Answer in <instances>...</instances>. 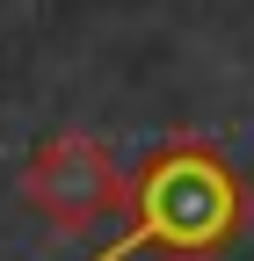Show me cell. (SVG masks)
Segmentation results:
<instances>
[{"label":"cell","mask_w":254,"mask_h":261,"mask_svg":"<svg viewBox=\"0 0 254 261\" xmlns=\"http://www.w3.org/2000/svg\"><path fill=\"white\" fill-rule=\"evenodd\" d=\"M22 196H29V211L44 225H58V232H94L102 218H116L131 203V181L116 174L109 145H94L87 130H58V138L29 160Z\"/></svg>","instance_id":"2"},{"label":"cell","mask_w":254,"mask_h":261,"mask_svg":"<svg viewBox=\"0 0 254 261\" xmlns=\"http://www.w3.org/2000/svg\"><path fill=\"white\" fill-rule=\"evenodd\" d=\"M225 232H233V174L218 167V160L174 152L167 167H153V181H145V218L131 225V240H116L94 261H123L138 247H218Z\"/></svg>","instance_id":"1"}]
</instances>
